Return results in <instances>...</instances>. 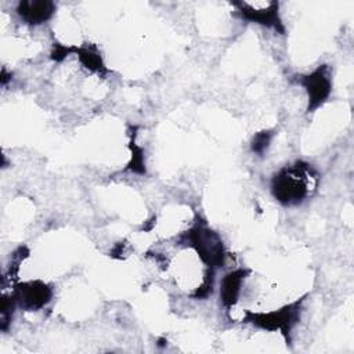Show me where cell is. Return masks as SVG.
Instances as JSON below:
<instances>
[{"mask_svg":"<svg viewBox=\"0 0 354 354\" xmlns=\"http://www.w3.org/2000/svg\"><path fill=\"white\" fill-rule=\"evenodd\" d=\"M315 187V176L308 165L301 162L281 169L271 181V192L274 198L285 205H299Z\"/></svg>","mask_w":354,"mask_h":354,"instance_id":"6da1fadb","label":"cell"},{"mask_svg":"<svg viewBox=\"0 0 354 354\" xmlns=\"http://www.w3.org/2000/svg\"><path fill=\"white\" fill-rule=\"evenodd\" d=\"M181 241L196 252L207 268L214 270L223 267L225 260V249L223 241L220 235L206 224L198 221L181 236Z\"/></svg>","mask_w":354,"mask_h":354,"instance_id":"7a4b0ae2","label":"cell"},{"mask_svg":"<svg viewBox=\"0 0 354 354\" xmlns=\"http://www.w3.org/2000/svg\"><path fill=\"white\" fill-rule=\"evenodd\" d=\"M299 301L285 306L281 310L268 313H246L245 321L266 330H281L288 339L292 326L299 318Z\"/></svg>","mask_w":354,"mask_h":354,"instance_id":"3957f363","label":"cell"},{"mask_svg":"<svg viewBox=\"0 0 354 354\" xmlns=\"http://www.w3.org/2000/svg\"><path fill=\"white\" fill-rule=\"evenodd\" d=\"M297 83L303 86L307 91L308 105L307 112H314L318 109L329 97L332 91L330 69L328 65H321L311 73L300 75Z\"/></svg>","mask_w":354,"mask_h":354,"instance_id":"277c9868","label":"cell"},{"mask_svg":"<svg viewBox=\"0 0 354 354\" xmlns=\"http://www.w3.org/2000/svg\"><path fill=\"white\" fill-rule=\"evenodd\" d=\"M12 297L24 310L37 311L51 300L53 289L43 281L37 279L22 282L17 285Z\"/></svg>","mask_w":354,"mask_h":354,"instance_id":"5b68a950","label":"cell"},{"mask_svg":"<svg viewBox=\"0 0 354 354\" xmlns=\"http://www.w3.org/2000/svg\"><path fill=\"white\" fill-rule=\"evenodd\" d=\"M235 7H238L239 14L242 18L256 22L268 28H272L281 33L285 32L282 21L278 14V3L277 1H270L264 4H253V3H234Z\"/></svg>","mask_w":354,"mask_h":354,"instance_id":"8992f818","label":"cell"},{"mask_svg":"<svg viewBox=\"0 0 354 354\" xmlns=\"http://www.w3.org/2000/svg\"><path fill=\"white\" fill-rule=\"evenodd\" d=\"M55 11V4L53 1H21L17 7L18 15L30 25H39L48 21Z\"/></svg>","mask_w":354,"mask_h":354,"instance_id":"52a82bcc","label":"cell"},{"mask_svg":"<svg viewBox=\"0 0 354 354\" xmlns=\"http://www.w3.org/2000/svg\"><path fill=\"white\" fill-rule=\"evenodd\" d=\"M248 274H249V270L238 268V270L230 271L221 279L220 297H221L223 304L227 308H231L238 301V297H239L241 289H242V283L246 279Z\"/></svg>","mask_w":354,"mask_h":354,"instance_id":"ba28073f","label":"cell"},{"mask_svg":"<svg viewBox=\"0 0 354 354\" xmlns=\"http://www.w3.org/2000/svg\"><path fill=\"white\" fill-rule=\"evenodd\" d=\"M73 50L76 51L80 62L90 71L93 72H104L105 71V65L102 64V59H101V55L93 50H88V48H75Z\"/></svg>","mask_w":354,"mask_h":354,"instance_id":"9c48e42d","label":"cell"},{"mask_svg":"<svg viewBox=\"0 0 354 354\" xmlns=\"http://www.w3.org/2000/svg\"><path fill=\"white\" fill-rule=\"evenodd\" d=\"M131 160L129 163V169L134 173L144 174L145 173V162H144V151L134 141L131 142Z\"/></svg>","mask_w":354,"mask_h":354,"instance_id":"30bf717a","label":"cell"},{"mask_svg":"<svg viewBox=\"0 0 354 354\" xmlns=\"http://www.w3.org/2000/svg\"><path fill=\"white\" fill-rule=\"evenodd\" d=\"M272 138V133L271 131H261L259 134L254 136L253 141H252V151L261 155L267 151V148L270 147Z\"/></svg>","mask_w":354,"mask_h":354,"instance_id":"8fae6325","label":"cell"}]
</instances>
